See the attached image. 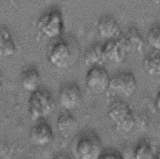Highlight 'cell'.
<instances>
[{
	"instance_id": "cell-1",
	"label": "cell",
	"mask_w": 160,
	"mask_h": 159,
	"mask_svg": "<svg viewBox=\"0 0 160 159\" xmlns=\"http://www.w3.org/2000/svg\"><path fill=\"white\" fill-rule=\"evenodd\" d=\"M47 51V59L54 67L66 69L73 66L78 61L81 49L78 42L72 38L54 39Z\"/></svg>"
},
{
	"instance_id": "cell-2",
	"label": "cell",
	"mask_w": 160,
	"mask_h": 159,
	"mask_svg": "<svg viewBox=\"0 0 160 159\" xmlns=\"http://www.w3.org/2000/svg\"><path fill=\"white\" fill-rule=\"evenodd\" d=\"M103 152L101 139L93 130L81 132L72 141V153L76 159H98Z\"/></svg>"
},
{
	"instance_id": "cell-3",
	"label": "cell",
	"mask_w": 160,
	"mask_h": 159,
	"mask_svg": "<svg viewBox=\"0 0 160 159\" xmlns=\"http://www.w3.org/2000/svg\"><path fill=\"white\" fill-rule=\"evenodd\" d=\"M56 108V101L48 90L39 88L31 93L28 102V110L32 120H43L52 115Z\"/></svg>"
},
{
	"instance_id": "cell-4",
	"label": "cell",
	"mask_w": 160,
	"mask_h": 159,
	"mask_svg": "<svg viewBox=\"0 0 160 159\" xmlns=\"http://www.w3.org/2000/svg\"><path fill=\"white\" fill-rule=\"evenodd\" d=\"M107 114L110 121L120 132L129 133L136 125L137 120L132 110L122 100L111 102L108 105Z\"/></svg>"
},
{
	"instance_id": "cell-5",
	"label": "cell",
	"mask_w": 160,
	"mask_h": 159,
	"mask_svg": "<svg viewBox=\"0 0 160 159\" xmlns=\"http://www.w3.org/2000/svg\"><path fill=\"white\" fill-rule=\"evenodd\" d=\"M38 29L44 36L55 39L60 37L64 28V21L61 12L57 10L49 11L40 17Z\"/></svg>"
},
{
	"instance_id": "cell-6",
	"label": "cell",
	"mask_w": 160,
	"mask_h": 159,
	"mask_svg": "<svg viewBox=\"0 0 160 159\" xmlns=\"http://www.w3.org/2000/svg\"><path fill=\"white\" fill-rule=\"evenodd\" d=\"M138 84L134 74L130 72H120L110 77L108 90L122 97H131L136 92Z\"/></svg>"
},
{
	"instance_id": "cell-7",
	"label": "cell",
	"mask_w": 160,
	"mask_h": 159,
	"mask_svg": "<svg viewBox=\"0 0 160 159\" xmlns=\"http://www.w3.org/2000/svg\"><path fill=\"white\" fill-rule=\"evenodd\" d=\"M110 77L107 70L102 66L89 69L85 76L86 88L94 95H101L106 92L109 87Z\"/></svg>"
},
{
	"instance_id": "cell-8",
	"label": "cell",
	"mask_w": 160,
	"mask_h": 159,
	"mask_svg": "<svg viewBox=\"0 0 160 159\" xmlns=\"http://www.w3.org/2000/svg\"><path fill=\"white\" fill-rule=\"evenodd\" d=\"M82 94L79 86L73 82L63 85L58 92L60 106L67 112L77 109L81 104Z\"/></svg>"
},
{
	"instance_id": "cell-9",
	"label": "cell",
	"mask_w": 160,
	"mask_h": 159,
	"mask_svg": "<svg viewBox=\"0 0 160 159\" xmlns=\"http://www.w3.org/2000/svg\"><path fill=\"white\" fill-rule=\"evenodd\" d=\"M117 39L128 54H140L144 51L145 46L144 39L138 29L134 27H128L121 29Z\"/></svg>"
},
{
	"instance_id": "cell-10",
	"label": "cell",
	"mask_w": 160,
	"mask_h": 159,
	"mask_svg": "<svg viewBox=\"0 0 160 159\" xmlns=\"http://www.w3.org/2000/svg\"><path fill=\"white\" fill-rule=\"evenodd\" d=\"M29 137L33 145L45 147L52 142L54 135L51 126L46 121L40 120L31 128Z\"/></svg>"
},
{
	"instance_id": "cell-11",
	"label": "cell",
	"mask_w": 160,
	"mask_h": 159,
	"mask_svg": "<svg viewBox=\"0 0 160 159\" xmlns=\"http://www.w3.org/2000/svg\"><path fill=\"white\" fill-rule=\"evenodd\" d=\"M102 49L106 61L114 64L124 62L129 54L118 39L108 40L102 45Z\"/></svg>"
},
{
	"instance_id": "cell-12",
	"label": "cell",
	"mask_w": 160,
	"mask_h": 159,
	"mask_svg": "<svg viewBox=\"0 0 160 159\" xmlns=\"http://www.w3.org/2000/svg\"><path fill=\"white\" fill-rule=\"evenodd\" d=\"M56 126L59 135L64 138H68L76 133L79 123L73 115L66 111L58 115Z\"/></svg>"
},
{
	"instance_id": "cell-13",
	"label": "cell",
	"mask_w": 160,
	"mask_h": 159,
	"mask_svg": "<svg viewBox=\"0 0 160 159\" xmlns=\"http://www.w3.org/2000/svg\"><path fill=\"white\" fill-rule=\"evenodd\" d=\"M97 30L102 38L111 40L118 37L121 29L116 19L110 16H104L98 21Z\"/></svg>"
},
{
	"instance_id": "cell-14",
	"label": "cell",
	"mask_w": 160,
	"mask_h": 159,
	"mask_svg": "<svg viewBox=\"0 0 160 159\" xmlns=\"http://www.w3.org/2000/svg\"><path fill=\"white\" fill-rule=\"evenodd\" d=\"M159 150L154 141L142 139L138 142L133 151V159H156Z\"/></svg>"
},
{
	"instance_id": "cell-15",
	"label": "cell",
	"mask_w": 160,
	"mask_h": 159,
	"mask_svg": "<svg viewBox=\"0 0 160 159\" xmlns=\"http://www.w3.org/2000/svg\"><path fill=\"white\" fill-rule=\"evenodd\" d=\"M84 64L89 67L102 66L106 61L102 49V45L94 44L86 49L84 54Z\"/></svg>"
},
{
	"instance_id": "cell-16",
	"label": "cell",
	"mask_w": 160,
	"mask_h": 159,
	"mask_svg": "<svg viewBox=\"0 0 160 159\" xmlns=\"http://www.w3.org/2000/svg\"><path fill=\"white\" fill-rule=\"evenodd\" d=\"M21 83L22 88L30 93L39 89L41 75L38 70L34 67L26 68L21 75Z\"/></svg>"
},
{
	"instance_id": "cell-17",
	"label": "cell",
	"mask_w": 160,
	"mask_h": 159,
	"mask_svg": "<svg viewBox=\"0 0 160 159\" xmlns=\"http://www.w3.org/2000/svg\"><path fill=\"white\" fill-rule=\"evenodd\" d=\"M16 50V44L8 28L0 27V57H9Z\"/></svg>"
},
{
	"instance_id": "cell-18",
	"label": "cell",
	"mask_w": 160,
	"mask_h": 159,
	"mask_svg": "<svg viewBox=\"0 0 160 159\" xmlns=\"http://www.w3.org/2000/svg\"><path fill=\"white\" fill-rule=\"evenodd\" d=\"M142 66L149 75L160 77V52L154 51L146 56L142 62Z\"/></svg>"
},
{
	"instance_id": "cell-19",
	"label": "cell",
	"mask_w": 160,
	"mask_h": 159,
	"mask_svg": "<svg viewBox=\"0 0 160 159\" xmlns=\"http://www.w3.org/2000/svg\"><path fill=\"white\" fill-rule=\"evenodd\" d=\"M148 44L155 51L160 52V26H155L151 27L146 37Z\"/></svg>"
},
{
	"instance_id": "cell-20",
	"label": "cell",
	"mask_w": 160,
	"mask_h": 159,
	"mask_svg": "<svg viewBox=\"0 0 160 159\" xmlns=\"http://www.w3.org/2000/svg\"><path fill=\"white\" fill-rule=\"evenodd\" d=\"M98 159H124L122 155L115 150L104 151Z\"/></svg>"
},
{
	"instance_id": "cell-21",
	"label": "cell",
	"mask_w": 160,
	"mask_h": 159,
	"mask_svg": "<svg viewBox=\"0 0 160 159\" xmlns=\"http://www.w3.org/2000/svg\"><path fill=\"white\" fill-rule=\"evenodd\" d=\"M155 107L159 113H160V90L158 92L155 97Z\"/></svg>"
},
{
	"instance_id": "cell-22",
	"label": "cell",
	"mask_w": 160,
	"mask_h": 159,
	"mask_svg": "<svg viewBox=\"0 0 160 159\" xmlns=\"http://www.w3.org/2000/svg\"><path fill=\"white\" fill-rule=\"evenodd\" d=\"M52 159H72V158L68 155L61 153V154H58L56 155L52 158Z\"/></svg>"
},
{
	"instance_id": "cell-23",
	"label": "cell",
	"mask_w": 160,
	"mask_h": 159,
	"mask_svg": "<svg viewBox=\"0 0 160 159\" xmlns=\"http://www.w3.org/2000/svg\"><path fill=\"white\" fill-rule=\"evenodd\" d=\"M3 84H4L3 78H2V75L0 74V91L2 90V89L3 87Z\"/></svg>"
},
{
	"instance_id": "cell-24",
	"label": "cell",
	"mask_w": 160,
	"mask_h": 159,
	"mask_svg": "<svg viewBox=\"0 0 160 159\" xmlns=\"http://www.w3.org/2000/svg\"><path fill=\"white\" fill-rule=\"evenodd\" d=\"M156 159H160V151L158 152V155L156 156Z\"/></svg>"
}]
</instances>
